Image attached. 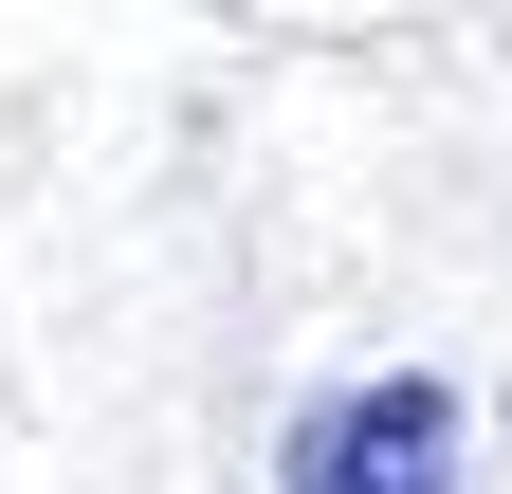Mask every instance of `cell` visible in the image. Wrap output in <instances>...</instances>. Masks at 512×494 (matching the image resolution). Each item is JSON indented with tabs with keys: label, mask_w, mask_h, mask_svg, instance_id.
I'll list each match as a JSON object with an SVG mask.
<instances>
[{
	"label": "cell",
	"mask_w": 512,
	"mask_h": 494,
	"mask_svg": "<svg viewBox=\"0 0 512 494\" xmlns=\"http://www.w3.org/2000/svg\"><path fill=\"white\" fill-rule=\"evenodd\" d=\"M293 494H458V385H421V366L330 385L293 421Z\"/></svg>",
	"instance_id": "6da1fadb"
}]
</instances>
